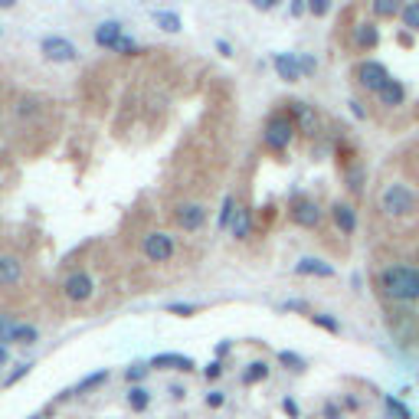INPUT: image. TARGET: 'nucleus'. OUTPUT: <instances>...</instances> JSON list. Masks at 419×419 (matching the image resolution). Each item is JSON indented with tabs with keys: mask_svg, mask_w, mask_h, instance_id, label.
I'll list each match as a JSON object with an SVG mask.
<instances>
[{
	"mask_svg": "<svg viewBox=\"0 0 419 419\" xmlns=\"http://www.w3.org/2000/svg\"><path fill=\"white\" fill-rule=\"evenodd\" d=\"M380 292L390 298V302H419V269L416 266L383 269Z\"/></svg>",
	"mask_w": 419,
	"mask_h": 419,
	"instance_id": "nucleus-1",
	"label": "nucleus"
},
{
	"mask_svg": "<svg viewBox=\"0 0 419 419\" xmlns=\"http://www.w3.org/2000/svg\"><path fill=\"white\" fill-rule=\"evenodd\" d=\"M416 207H419V197H416V191H413L410 183H390V187L380 193V210L390 219L410 217Z\"/></svg>",
	"mask_w": 419,
	"mask_h": 419,
	"instance_id": "nucleus-2",
	"label": "nucleus"
},
{
	"mask_svg": "<svg viewBox=\"0 0 419 419\" xmlns=\"http://www.w3.org/2000/svg\"><path fill=\"white\" fill-rule=\"evenodd\" d=\"M292 138H295V122L288 115H272L266 124V148L285 151L288 144H292Z\"/></svg>",
	"mask_w": 419,
	"mask_h": 419,
	"instance_id": "nucleus-3",
	"label": "nucleus"
},
{
	"mask_svg": "<svg viewBox=\"0 0 419 419\" xmlns=\"http://www.w3.org/2000/svg\"><path fill=\"white\" fill-rule=\"evenodd\" d=\"M354 76H357V82H361L367 92H380V89L390 82V72H387V66H383V63H377V59H367V63H361Z\"/></svg>",
	"mask_w": 419,
	"mask_h": 419,
	"instance_id": "nucleus-4",
	"label": "nucleus"
},
{
	"mask_svg": "<svg viewBox=\"0 0 419 419\" xmlns=\"http://www.w3.org/2000/svg\"><path fill=\"white\" fill-rule=\"evenodd\" d=\"M144 256H148V262H167L174 256V239L167 233H148L144 236Z\"/></svg>",
	"mask_w": 419,
	"mask_h": 419,
	"instance_id": "nucleus-5",
	"label": "nucleus"
},
{
	"mask_svg": "<svg viewBox=\"0 0 419 419\" xmlns=\"http://www.w3.org/2000/svg\"><path fill=\"white\" fill-rule=\"evenodd\" d=\"M43 53H46V59H53V63H72V59H76V46H72L66 37H46L43 39Z\"/></svg>",
	"mask_w": 419,
	"mask_h": 419,
	"instance_id": "nucleus-6",
	"label": "nucleus"
},
{
	"mask_svg": "<svg viewBox=\"0 0 419 419\" xmlns=\"http://www.w3.org/2000/svg\"><path fill=\"white\" fill-rule=\"evenodd\" d=\"M63 292H66L69 302H89V298H92V278H89L86 272H72V276L66 278Z\"/></svg>",
	"mask_w": 419,
	"mask_h": 419,
	"instance_id": "nucleus-7",
	"label": "nucleus"
},
{
	"mask_svg": "<svg viewBox=\"0 0 419 419\" xmlns=\"http://www.w3.org/2000/svg\"><path fill=\"white\" fill-rule=\"evenodd\" d=\"M292 219H295L298 226H305V229H314L318 223H321V207L314 200H295V207H292Z\"/></svg>",
	"mask_w": 419,
	"mask_h": 419,
	"instance_id": "nucleus-8",
	"label": "nucleus"
},
{
	"mask_svg": "<svg viewBox=\"0 0 419 419\" xmlns=\"http://www.w3.org/2000/svg\"><path fill=\"white\" fill-rule=\"evenodd\" d=\"M272 66H276L278 79H285V82H298L302 79V63H298L295 53H276Z\"/></svg>",
	"mask_w": 419,
	"mask_h": 419,
	"instance_id": "nucleus-9",
	"label": "nucleus"
},
{
	"mask_svg": "<svg viewBox=\"0 0 419 419\" xmlns=\"http://www.w3.org/2000/svg\"><path fill=\"white\" fill-rule=\"evenodd\" d=\"M177 223H181L187 233H197V229L207 223V210H203L200 203H183V207L177 210Z\"/></svg>",
	"mask_w": 419,
	"mask_h": 419,
	"instance_id": "nucleus-10",
	"label": "nucleus"
},
{
	"mask_svg": "<svg viewBox=\"0 0 419 419\" xmlns=\"http://www.w3.org/2000/svg\"><path fill=\"white\" fill-rule=\"evenodd\" d=\"M20 278H23V262L17 256H0V288L20 285Z\"/></svg>",
	"mask_w": 419,
	"mask_h": 419,
	"instance_id": "nucleus-11",
	"label": "nucleus"
},
{
	"mask_svg": "<svg viewBox=\"0 0 419 419\" xmlns=\"http://www.w3.org/2000/svg\"><path fill=\"white\" fill-rule=\"evenodd\" d=\"M298 276H318V278H331L334 276V266L331 262H321V259H298V266H295Z\"/></svg>",
	"mask_w": 419,
	"mask_h": 419,
	"instance_id": "nucleus-12",
	"label": "nucleus"
},
{
	"mask_svg": "<svg viewBox=\"0 0 419 419\" xmlns=\"http://www.w3.org/2000/svg\"><path fill=\"white\" fill-rule=\"evenodd\" d=\"M154 367H164V370H193V357H187V354H157L154 357Z\"/></svg>",
	"mask_w": 419,
	"mask_h": 419,
	"instance_id": "nucleus-13",
	"label": "nucleus"
},
{
	"mask_svg": "<svg viewBox=\"0 0 419 419\" xmlns=\"http://www.w3.org/2000/svg\"><path fill=\"white\" fill-rule=\"evenodd\" d=\"M292 112H295V122H298V128H302L305 134H314V131H318V115H314L311 105L292 102Z\"/></svg>",
	"mask_w": 419,
	"mask_h": 419,
	"instance_id": "nucleus-14",
	"label": "nucleus"
},
{
	"mask_svg": "<svg viewBox=\"0 0 419 419\" xmlns=\"http://www.w3.org/2000/svg\"><path fill=\"white\" fill-rule=\"evenodd\" d=\"M331 217H334V223H337V229L347 233V236L357 229V213H354V207H347V203H334Z\"/></svg>",
	"mask_w": 419,
	"mask_h": 419,
	"instance_id": "nucleus-15",
	"label": "nucleus"
},
{
	"mask_svg": "<svg viewBox=\"0 0 419 419\" xmlns=\"http://www.w3.org/2000/svg\"><path fill=\"white\" fill-rule=\"evenodd\" d=\"M377 98H380V105H390V108H397V105H403V98H406V86H403L400 79H390L387 86L377 92Z\"/></svg>",
	"mask_w": 419,
	"mask_h": 419,
	"instance_id": "nucleus-16",
	"label": "nucleus"
},
{
	"mask_svg": "<svg viewBox=\"0 0 419 419\" xmlns=\"http://www.w3.org/2000/svg\"><path fill=\"white\" fill-rule=\"evenodd\" d=\"M377 43H380V30L373 27V23H361V27L354 30V46L357 49L367 53V49H373Z\"/></svg>",
	"mask_w": 419,
	"mask_h": 419,
	"instance_id": "nucleus-17",
	"label": "nucleus"
},
{
	"mask_svg": "<svg viewBox=\"0 0 419 419\" xmlns=\"http://www.w3.org/2000/svg\"><path fill=\"white\" fill-rule=\"evenodd\" d=\"M118 39H122V23H118V20H105L102 27L96 30V43L105 49H112Z\"/></svg>",
	"mask_w": 419,
	"mask_h": 419,
	"instance_id": "nucleus-18",
	"label": "nucleus"
},
{
	"mask_svg": "<svg viewBox=\"0 0 419 419\" xmlns=\"http://www.w3.org/2000/svg\"><path fill=\"white\" fill-rule=\"evenodd\" d=\"M249 229H252V217H249V210L246 207H239L236 210V217H233V226H229V233L236 239H246L249 236Z\"/></svg>",
	"mask_w": 419,
	"mask_h": 419,
	"instance_id": "nucleus-19",
	"label": "nucleus"
},
{
	"mask_svg": "<svg viewBox=\"0 0 419 419\" xmlns=\"http://www.w3.org/2000/svg\"><path fill=\"white\" fill-rule=\"evenodd\" d=\"M266 377H269V363L266 361H252L246 367V373H243V383H249V387H252V383L266 380Z\"/></svg>",
	"mask_w": 419,
	"mask_h": 419,
	"instance_id": "nucleus-20",
	"label": "nucleus"
},
{
	"mask_svg": "<svg viewBox=\"0 0 419 419\" xmlns=\"http://www.w3.org/2000/svg\"><path fill=\"white\" fill-rule=\"evenodd\" d=\"M154 20H157V27L167 30V33H177V30H181V17H177L174 10H154Z\"/></svg>",
	"mask_w": 419,
	"mask_h": 419,
	"instance_id": "nucleus-21",
	"label": "nucleus"
},
{
	"mask_svg": "<svg viewBox=\"0 0 419 419\" xmlns=\"http://www.w3.org/2000/svg\"><path fill=\"white\" fill-rule=\"evenodd\" d=\"M37 328L33 324H13V334H10V341H17V344H37Z\"/></svg>",
	"mask_w": 419,
	"mask_h": 419,
	"instance_id": "nucleus-22",
	"label": "nucleus"
},
{
	"mask_svg": "<svg viewBox=\"0 0 419 419\" xmlns=\"http://www.w3.org/2000/svg\"><path fill=\"white\" fill-rule=\"evenodd\" d=\"M236 200H233V197H226V200H223V210H219V229H229L233 226V217H236Z\"/></svg>",
	"mask_w": 419,
	"mask_h": 419,
	"instance_id": "nucleus-23",
	"label": "nucleus"
},
{
	"mask_svg": "<svg viewBox=\"0 0 419 419\" xmlns=\"http://www.w3.org/2000/svg\"><path fill=\"white\" fill-rule=\"evenodd\" d=\"M148 400H151V397H148V390H144V387H131V393H128V403H131L134 413L148 410Z\"/></svg>",
	"mask_w": 419,
	"mask_h": 419,
	"instance_id": "nucleus-24",
	"label": "nucleus"
},
{
	"mask_svg": "<svg viewBox=\"0 0 419 419\" xmlns=\"http://www.w3.org/2000/svg\"><path fill=\"white\" fill-rule=\"evenodd\" d=\"M400 20H403V27H410V30H416V33H419V0H416V4H406V7H403Z\"/></svg>",
	"mask_w": 419,
	"mask_h": 419,
	"instance_id": "nucleus-25",
	"label": "nucleus"
},
{
	"mask_svg": "<svg viewBox=\"0 0 419 419\" xmlns=\"http://www.w3.org/2000/svg\"><path fill=\"white\" fill-rule=\"evenodd\" d=\"M387 413H390L393 419H413L410 406H406V403H400L397 397H387Z\"/></svg>",
	"mask_w": 419,
	"mask_h": 419,
	"instance_id": "nucleus-26",
	"label": "nucleus"
},
{
	"mask_svg": "<svg viewBox=\"0 0 419 419\" xmlns=\"http://www.w3.org/2000/svg\"><path fill=\"white\" fill-rule=\"evenodd\" d=\"M373 13H377V17H397V13H403V7L397 0H377V4H373Z\"/></svg>",
	"mask_w": 419,
	"mask_h": 419,
	"instance_id": "nucleus-27",
	"label": "nucleus"
},
{
	"mask_svg": "<svg viewBox=\"0 0 419 419\" xmlns=\"http://www.w3.org/2000/svg\"><path fill=\"white\" fill-rule=\"evenodd\" d=\"M105 380H108V370H96V373H89L86 380L79 383V387H76L72 393H89L92 387H98V383H105Z\"/></svg>",
	"mask_w": 419,
	"mask_h": 419,
	"instance_id": "nucleus-28",
	"label": "nucleus"
},
{
	"mask_svg": "<svg viewBox=\"0 0 419 419\" xmlns=\"http://www.w3.org/2000/svg\"><path fill=\"white\" fill-rule=\"evenodd\" d=\"M311 321L318 324V328H324V331H331V334L341 331V324H337V318H331V314H311Z\"/></svg>",
	"mask_w": 419,
	"mask_h": 419,
	"instance_id": "nucleus-29",
	"label": "nucleus"
},
{
	"mask_svg": "<svg viewBox=\"0 0 419 419\" xmlns=\"http://www.w3.org/2000/svg\"><path fill=\"white\" fill-rule=\"evenodd\" d=\"M278 361L285 363V367H292V370H305V357H298V354H292V351H282Z\"/></svg>",
	"mask_w": 419,
	"mask_h": 419,
	"instance_id": "nucleus-30",
	"label": "nucleus"
},
{
	"mask_svg": "<svg viewBox=\"0 0 419 419\" xmlns=\"http://www.w3.org/2000/svg\"><path fill=\"white\" fill-rule=\"evenodd\" d=\"M112 49H115V53H122V56H131V53H138V43H134V39H128V37H122Z\"/></svg>",
	"mask_w": 419,
	"mask_h": 419,
	"instance_id": "nucleus-31",
	"label": "nucleus"
},
{
	"mask_svg": "<svg viewBox=\"0 0 419 419\" xmlns=\"http://www.w3.org/2000/svg\"><path fill=\"white\" fill-rule=\"evenodd\" d=\"M124 377H128V380H144V377H148V367H144V363H134V367H128V370H124Z\"/></svg>",
	"mask_w": 419,
	"mask_h": 419,
	"instance_id": "nucleus-32",
	"label": "nucleus"
},
{
	"mask_svg": "<svg viewBox=\"0 0 419 419\" xmlns=\"http://www.w3.org/2000/svg\"><path fill=\"white\" fill-rule=\"evenodd\" d=\"M30 367H33V363H20L17 370H13V373H10V377H7V387H13V383H17V380H23V377H27V373H30Z\"/></svg>",
	"mask_w": 419,
	"mask_h": 419,
	"instance_id": "nucleus-33",
	"label": "nucleus"
},
{
	"mask_svg": "<svg viewBox=\"0 0 419 419\" xmlns=\"http://www.w3.org/2000/svg\"><path fill=\"white\" fill-rule=\"evenodd\" d=\"M347 187H351V191H361V187H363V171H361V167L347 174Z\"/></svg>",
	"mask_w": 419,
	"mask_h": 419,
	"instance_id": "nucleus-34",
	"label": "nucleus"
},
{
	"mask_svg": "<svg viewBox=\"0 0 419 419\" xmlns=\"http://www.w3.org/2000/svg\"><path fill=\"white\" fill-rule=\"evenodd\" d=\"M308 10H311L314 17H324V13L331 10V4H328V0H311V4H308Z\"/></svg>",
	"mask_w": 419,
	"mask_h": 419,
	"instance_id": "nucleus-35",
	"label": "nucleus"
},
{
	"mask_svg": "<svg viewBox=\"0 0 419 419\" xmlns=\"http://www.w3.org/2000/svg\"><path fill=\"white\" fill-rule=\"evenodd\" d=\"M298 63H302V76H311L314 69H318V63L311 56H298Z\"/></svg>",
	"mask_w": 419,
	"mask_h": 419,
	"instance_id": "nucleus-36",
	"label": "nucleus"
},
{
	"mask_svg": "<svg viewBox=\"0 0 419 419\" xmlns=\"http://www.w3.org/2000/svg\"><path fill=\"white\" fill-rule=\"evenodd\" d=\"M167 311H171V314H181V318H187V314L197 311V305H171Z\"/></svg>",
	"mask_w": 419,
	"mask_h": 419,
	"instance_id": "nucleus-37",
	"label": "nucleus"
},
{
	"mask_svg": "<svg viewBox=\"0 0 419 419\" xmlns=\"http://www.w3.org/2000/svg\"><path fill=\"white\" fill-rule=\"evenodd\" d=\"M203 373H207V380H217L219 373H223V363H219V361H213V363H210V367H207V370H203Z\"/></svg>",
	"mask_w": 419,
	"mask_h": 419,
	"instance_id": "nucleus-38",
	"label": "nucleus"
},
{
	"mask_svg": "<svg viewBox=\"0 0 419 419\" xmlns=\"http://www.w3.org/2000/svg\"><path fill=\"white\" fill-rule=\"evenodd\" d=\"M207 406H213V410H217V406H223V393H207Z\"/></svg>",
	"mask_w": 419,
	"mask_h": 419,
	"instance_id": "nucleus-39",
	"label": "nucleus"
},
{
	"mask_svg": "<svg viewBox=\"0 0 419 419\" xmlns=\"http://www.w3.org/2000/svg\"><path fill=\"white\" fill-rule=\"evenodd\" d=\"M282 410H285L292 419H298V406H295V400H282Z\"/></svg>",
	"mask_w": 419,
	"mask_h": 419,
	"instance_id": "nucleus-40",
	"label": "nucleus"
},
{
	"mask_svg": "<svg viewBox=\"0 0 419 419\" xmlns=\"http://www.w3.org/2000/svg\"><path fill=\"white\" fill-rule=\"evenodd\" d=\"M347 105H351L354 118H367V112H363V105H361V102H354V98H351V102H347Z\"/></svg>",
	"mask_w": 419,
	"mask_h": 419,
	"instance_id": "nucleus-41",
	"label": "nucleus"
},
{
	"mask_svg": "<svg viewBox=\"0 0 419 419\" xmlns=\"http://www.w3.org/2000/svg\"><path fill=\"white\" fill-rule=\"evenodd\" d=\"M305 10H308V4H302V0H295V4H292V17H302Z\"/></svg>",
	"mask_w": 419,
	"mask_h": 419,
	"instance_id": "nucleus-42",
	"label": "nucleus"
},
{
	"mask_svg": "<svg viewBox=\"0 0 419 419\" xmlns=\"http://www.w3.org/2000/svg\"><path fill=\"white\" fill-rule=\"evenodd\" d=\"M217 49H219V53H223V56H233V46H229L226 39H219V43H217Z\"/></svg>",
	"mask_w": 419,
	"mask_h": 419,
	"instance_id": "nucleus-43",
	"label": "nucleus"
},
{
	"mask_svg": "<svg viewBox=\"0 0 419 419\" xmlns=\"http://www.w3.org/2000/svg\"><path fill=\"white\" fill-rule=\"evenodd\" d=\"M324 416H328V419H341V416H337V406H334V403H328V406H324Z\"/></svg>",
	"mask_w": 419,
	"mask_h": 419,
	"instance_id": "nucleus-44",
	"label": "nucleus"
},
{
	"mask_svg": "<svg viewBox=\"0 0 419 419\" xmlns=\"http://www.w3.org/2000/svg\"><path fill=\"white\" fill-rule=\"evenodd\" d=\"M276 7V0H256V10H272Z\"/></svg>",
	"mask_w": 419,
	"mask_h": 419,
	"instance_id": "nucleus-45",
	"label": "nucleus"
},
{
	"mask_svg": "<svg viewBox=\"0 0 419 419\" xmlns=\"http://www.w3.org/2000/svg\"><path fill=\"white\" fill-rule=\"evenodd\" d=\"M0 363H7V347H4V341H0Z\"/></svg>",
	"mask_w": 419,
	"mask_h": 419,
	"instance_id": "nucleus-46",
	"label": "nucleus"
}]
</instances>
